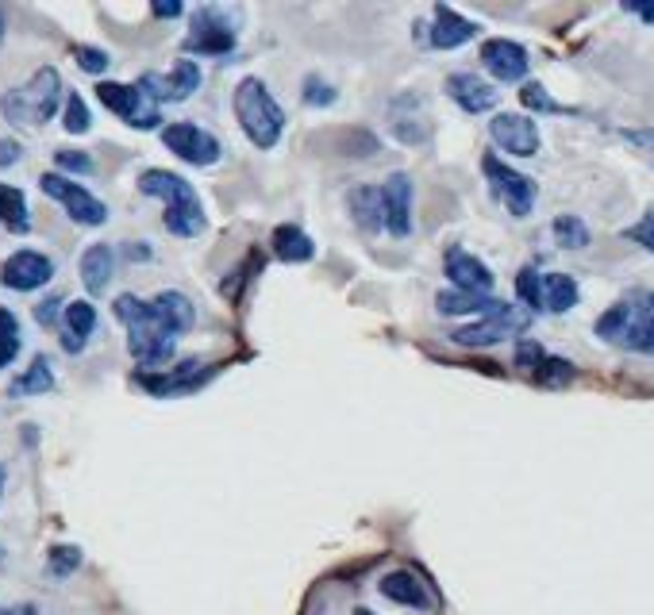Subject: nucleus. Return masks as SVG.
Instances as JSON below:
<instances>
[{"mask_svg":"<svg viewBox=\"0 0 654 615\" xmlns=\"http://www.w3.org/2000/svg\"><path fill=\"white\" fill-rule=\"evenodd\" d=\"M54 166L70 173H93V158L81 150H54Z\"/></svg>","mask_w":654,"mask_h":615,"instance_id":"ea45409f","label":"nucleus"},{"mask_svg":"<svg viewBox=\"0 0 654 615\" xmlns=\"http://www.w3.org/2000/svg\"><path fill=\"white\" fill-rule=\"evenodd\" d=\"M478 35V24L474 20H466V16H458L454 8H447V4H439L435 8V24H431L428 39L435 50H454L462 47V43H470Z\"/></svg>","mask_w":654,"mask_h":615,"instance_id":"aec40b11","label":"nucleus"},{"mask_svg":"<svg viewBox=\"0 0 654 615\" xmlns=\"http://www.w3.org/2000/svg\"><path fill=\"white\" fill-rule=\"evenodd\" d=\"M185 50L189 54H212V58H220V54H231L235 50V27L227 24H208V16H197V27H193V35L185 39Z\"/></svg>","mask_w":654,"mask_h":615,"instance_id":"412c9836","label":"nucleus"},{"mask_svg":"<svg viewBox=\"0 0 654 615\" xmlns=\"http://www.w3.org/2000/svg\"><path fill=\"white\" fill-rule=\"evenodd\" d=\"M304 104H312V108H327V104H335V89L327 85L324 77H304Z\"/></svg>","mask_w":654,"mask_h":615,"instance_id":"4c0bfd02","label":"nucleus"},{"mask_svg":"<svg viewBox=\"0 0 654 615\" xmlns=\"http://www.w3.org/2000/svg\"><path fill=\"white\" fill-rule=\"evenodd\" d=\"M58 100H62V77H58L54 66H43L27 85L4 93L0 112L16 127H43L58 112Z\"/></svg>","mask_w":654,"mask_h":615,"instance_id":"20e7f679","label":"nucleus"},{"mask_svg":"<svg viewBox=\"0 0 654 615\" xmlns=\"http://www.w3.org/2000/svg\"><path fill=\"white\" fill-rule=\"evenodd\" d=\"M54 277V262L39 250H16L4 266H0V285L16 289V293H35Z\"/></svg>","mask_w":654,"mask_h":615,"instance_id":"9d476101","label":"nucleus"},{"mask_svg":"<svg viewBox=\"0 0 654 615\" xmlns=\"http://www.w3.org/2000/svg\"><path fill=\"white\" fill-rule=\"evenodd\" d=\"M351 216L358 223V231H366V235H378L381 227H385V216H381V189L378 185H358L351 189Z\"/></svg>","mask_w":654,"mask_h":615,"instance_id":"a878e982","label":"nucleus"},{"mask_svg":"<svg viewBox=\"0 0 654 615\" xmlns=\"http://www.w3.org/2000/svg\"><path fill=\"white\" fill-rule=\"evenodd\" d=\"M139 193L143 197H158L166 200V231L177 235V239H193L204 231V208L201 197L193 193V185L185 177H177L170 170H143L139 173Z\"/></svg>","mask_w":654,"mask_h":615,"instance_id":"f257e3e1","label":"nucleus"},{"mask_svg":"<svg viewBox=\"0 0 654 615\" xmlns=\"http://www.w3.org/2000/svg\"><path fill=\"white\" fill-rule=\"evenodd\" d=\"M151 12L158 16V20H174V16H181V12H185V4H166V0H158Z\"/></svg>","mask_w":654,"mask_h":615,"instance_id":"a18cd8bd","label":"nucleus"},{"mask_svg":"<svg viewBox=\"0 0 654 615\" xmlns=\"http://www.w3.org/2000/svg\"><path fill=\"white\" fill-rule=\"evenodd\" d=\"M270 246H274V258H281V262H308V258L316 254V243L304 235L301 227H293V223L274 227Z\"/></svg>","mask_w":654,"mask_h":615,"instance_id":"bb28decb","label":"nucleus"},{"mask_svg":"<svg viewBox=\"0 0 654 615\" xmlns=\"http://www.w3.org/2000/svg\"><path fill=\"white\" fill-rule=\"evenodd\" d=\"M154 316L158 323L166 327V335L177 339V335H189L193 331V323H197V308H193V300L189 296L174 293V289H166V293H158L151 300Z\"/></svg>","mask_w":654,"mask_h":615,"instance_id":"6ab92c4d","label":"nucleus"},{"mask_svg":"<svg viewBox=\"0 0 654 615\" xmlns=\"http://www.w3.org/2000/svg\"><path fill=\"white\" fill-rule=\"evenodd\" d=\"M51 389H54L51 362L39 354V358H35V362H31V366H27L24 373L12 381V385H8V396H16V400H20V396H43V393H51Z\"/></svg>","mask_w":654,"mask_h":615,"instance_id":"c85d7f7f","label":"nucleus"},{"mask_svg":"<svg viewBox=\"0 0 654 615\" xmlns=\"http://www.w3.org/2000/svg\"><path fill=\"white\" fill-rule=\"evenodd\" d=\"M112 312L127 327V346H131L135 362H143V366H151V373H158V369L174 358V339L166 335V327L158 323V316H154V308L147 300L124 293L112 304Z\"/></svg>","mask_w":654,"mask_h":615,"instance_id":"f03ea898","label":"nucleus"},{"mask_svg":"<svg viewBox=\"0 0 654 615\" xmlns=\"http://www.w3.org/2000/svg\"><path fill=\"white\" fill-rule=\"evenodd\" d=\"M447 277H451V285L458 289V293H478V296H489V289H493V270L481 262V258H474V254H466V250H447Z\"/></svg>","mask_w":654,"mask_h":615,"instance_id":"f3484780","label":"nucleus"},{"mask_svg":"<svg viewBox=\"0 0 654 615\" xmlns=\"http://www.w3.org/2000/svg\"><path fill=\"white\" fill-rule=\"evenodd\" d=\"M0 39H4V12H0Z\"/></svg>","mask_w":654,"mask_h":615,"instance_id":"8fccbe9b","label":"nucleus"},{"mask_svg":"<svg viewBox=\"0 0 654 615\" xmlns=\"http://www.w3.org/2000/svg\"><path fill=\"white\" fill-rule=\"evenodd\" d=\"M0 558H4V554H0Z\"/></svg>","mask_w":654,"mask_h":615,"instance_id":"5fc2aeb1","label":"nucleus"},{"mask_svg":"<svg viewBox=\"0 0 654 615\" xmlns=\"http://www.w3.org/2000/svg\"><path fill=\"white\" fill-rule=\"evenodd\" d=\"M74 58H77V66H81L85 74H93V77L104 74V70H108V62H112L101 47H74Z\"/></svg>","mask_w":654,"mask_h":615,"instance_id":"58836bf2","label":"nucleus"},{"mask_svg":"<svg viewBox=\"0 0 654 615\" xmlns=\"http://www.w3.org/2000/svg\"><path fill=\"white\" fill-rule=\"evenodd\" d=\"M97 97H101V104L108 108V112H116V116H120L127 127H135V131H151V127L162 123V116H158V104H151V100L143 97V93H139V85L101 81V85H97Z\"/></svg>","mask_w":654,"mask_h":615,"instance_id":"0eeeda50","label":"nucleus"},{"mask_svg":"<svg viewBox=\"0 0 654 615\" xmlns=\"http://www.w3.org/2000/svg\"><path fill=\"white\" fill-rule=\"evenodd\" d=\"M0 481H4V469H0Z\"/></svg>","mask_w":654,"mask_h":615,"instance_id":"864d4df0","label":"nucleus"},{"mask_svg":"<svg viewBox=\"0 0 654 615\" xmlns=\"http://www.w3.org/2000/svg\"><path fill=\"white\" fill-rule=\"evenodd\" d=\"M354 615H374V612H370V608H358V612H354Z\"/></svg>","mask_w":654,"mask_h":615,"instance_id":"3c124183","label":"nucleus"},{"mask_svg":"<svg viewBox=\"0 0 654 615\" xmlns=\"http://www.w3.org/2000/svg\"><path fill=\"white\" fill-rule=\"evenodd\" d=\"M489 135L504 154H516V158H535L539 154V127L528 116H516V112H501L489 123Z\"/></svg>","mask_w":654,"mask_h":615,"instance_id":"ddd939ff","label":"nucleus"},{"mask_svg":"<svg viewBox=\"0 0 654 615\" xmlns=\"http://www.w3.org/2000/svg\"><path fill=\"white\" fill-rule=\"evenodd\" d=\"M20 154H24V147H20L16 139H0V166H12V162H20Z\"/></svg>","mask_w":654,"mask_h":615,"instance_id":"37998d69","label":"nucleus"},{"mask_svg":"<svg viewBox=\"0 0 654 615\" xmlns=\"http://www.w3.org/2000/svg\"><path fill=\"white\" fill-rule=\"evenodd\" d=\"M8 615H39L31 604H20V608H8Z\"/></svg>","mask_w":654,"mask_h":615,"instance_id":"09e8293b","label":"nucleus"},{"mask_svg":"<svg viewBox=\"0 0 654 615\" xmlns=\"http://www.w3.org/2000/svg\"><path fill=\"white\" fill-rule=\"evenodd\" d=\"M520 104L531 108V112H551V116H570V112H574V108L558 104L539 81H524V89H520Z\"/></svg>","mask_w":654,"mask_h":615,"instance_id":"7c9ffc66","label":"nucleus"},{"mask_svg":"<svg viewBox=\"0 0 654 615\" xmlns=\"http://www.w3.org/2000/svg\"><path fill=\"white\" fill-rule=\"evenodd\" d=\"M504 300L478 293H458V289H443L435 296V312L439 316H493Z\"/></svg>","mask_w":654,"mask_h":615,"instance_id":"5701e85b","label":"nucleus"},{"mask_svg":"<svg viewBox=\"0 0 654 615\" xmlns=\"http://www.w3.org/2000/svg\"><path fill=\"white\" fill-rule=\"evenodd\" d=\"M0 223L12 235H27L31 231V216H27V197L16 185H0Z\"/></svg>","mask_w":654,"mask_h":615,"instance_id":"c756f323","label":"nucleus"},{"mask_svg":"<svg viewBox=\"0 0 654 615\" xmlns=\"http://www.w3.org/2000/svg\"><path fill=\"white\" fill-rule=\"evenodd\" d=\"M578 304V281L570 273H543V312H570Z\"/></svg>","mask_w":654,"mask_h":615,"instance_id":"cd10ccee","label":"nucleus"},{"mask_svg":"<svg viewBox=\"0 0 654 615\" xmlns=\"http://www.w3.org/2000/svg\"><path fill=\"white\" fill-rule=\"evenodd\" d=\"M162 143H166V150H174L181 162H189V166H212L224 154L220 139L208 135L197 123H170V127H162Z\"/></svg>","mask_w":654,"mask_h":615,"instance_id":"1a4fd4ad","label":"nucleus"},{"mask_svg":"<svg viewBox=\"0 0 654 615\" xmlns=\"http://www.w3.org/2000/svg\"><path fill=\"white\" fill-rule=\"evenodd\" d=\"M20 354V323L8 308H0V369L12 366Z\"/></svg>","mask_w":654,"mask_h":615,"instance_id":"72a5a7b5","label":"nucleus"},{"mask_svg":"<svg viewBox=\"0 0 654 615\" xmlns=\"http://www.w3.org/2000/svg\"><path fill=\"white\" fill-rule=\"evenodd\" d=\"M447 97L470 116L497 108V89H489V81H481L478 74H451L447 77Z\"/></svg>","mask_w":654,"mask_h":615,"instance_id":"a211bd4d","label":"nucleus"},{"mask_svg":"<svg viewBox=\"0 0 654 615\" xmlns=\"http://www.w3.org/2000/svg\"><path fill=\"white\" fill-rule=\"evenodd\" d=\"M124 254L127 258H135V262H143V258H151V246H124Z\"/></svg>","mask_w":654,"mask_h":615,"instance_id":"49530a36","label":"nucleus"},{"mask_svg":"<svg viewBox=\"0 0 654 615\" xmlns=\"http://www.w3.org/2000/svg\"><path fill=\"white\" fill-rule=\"evenodd\" d=\"M0 615H8V608H0Z\"/></svg>","mask_w":654,"mask_h":615,"instance_id":"603ef678","label":"nucleus"},{"mask_svg":"<svg viewBox=\"0 0 654 615\" xmlns=\"http://www.w3.org/2000/svg\"><path fill=\"white\" fill-rule=\"evenodd\" d=\"M531 377H535L539 385H547V389H562V385H570V381L578 377V369L570 366L566 358H543Z\"/></svg>","mask_w":654,"mask_h":615,"instance_id":"473e14b6","label":"nucleus"},{"mask_svg":"<svg viewBox=\"0 0 654 615\" xmlns=\"http://www.w3.org/2000/svg\"><path fill=\"white\" fill-rule=\"evenodd\" d=\"M77 566H81V550L77 546H54L51 558H47V569H51V577H70V573H77Z\"/></svg>","mask_w":654,"mask_h":615,"instance_id":"c9c22d12","label":"nucleus"},{"mask_svg":"<svg viewBox=\"0 0 654 615\" xmlns=\"http://www.w3.org/2000/svg\"><path fill=\"white\" fill-rule=\"evenodd\" d=\"M628 239H631V243H639V246H643V250H651V254H654V208H651V212H647V216H643V220L635 223V227H631V231H628Z\"/></svg>","mask_w":654,"mask_h":615,"instance_id":"79ce46f5","label":"nucleus"},{"mask_svg":"<svg viewBox=\"0 0 654 615\" xmlns=\"http://www.w3.org/2000/svg\"><path fill=\"white\" fill-rule=\"evenodd\" d=\"M62 127H66L70 135H85V131L93 127V116H89L85 100L77 97V93H70V97H66V120H62Z\"/></svg>","mask_w":654,"mask_h":615,"instance_id":"e433bc0d","label":"nucleus"},{"mask_svg":"<svg viewBox=\"0 0 654 615\" xmlns=\"http://www.w3.org/2000/svg\"><path fill=\"white\" fill-rule=\"evenodd\" d=\"M628 12H635V16H643L647 24H654V4H628Z\"/></svg>","mask_w":654,"mask_h":615,"instance_id":"de8ad7c7","label":"nucleus"},{"mask_svg":"<svg viewBox=\"0 0 654 615\" xmlns=\"http://www.w3.org/2000/svg\"><path fill=\"white\" fill-rule=\"evenodd\" d=\"M554 239L566 250H581V246H589V227L578 216H558L554 220Z\"/></svg>","mask_w":654,"mask_h":615,"instance_id":"f704fd0d","label":"nucleus"},{"mask_svg":"<svg viewBox=\"0 0 654 615\" xmlns=\"http://www.w3.org/2000/svg\"><path fill=\"white\" fill-rule=\"evenodd\" d=\"M516 296L528 304V316L531 312H543V273L535 266H524L516 273Z\"/></svg>","mask_w":654,"mask_h":615,"instance_id":"2f4dec72","label":"nucleus"},{"mask_svg":"<svg viewBox=\"0 0 654 615\" xmlns=\"http://www.w3.org/2000/svg\"><path fill=\"white\" fill-rule=\"evenodd\" d=\"M39 189L47 193L51 200H58L62 208H66V216L74 223H85V227H101L108 220V208H104V200H97L89 189H81L77 181L70 177H62V173H43L39 177Z\"/></svg>","mask_w":654,"mask_h":615,"instance_id":"423d86ee","label":"nucleus"},{"mask_svg":"<svg viewBox=\"0 0 654 615\" xmlns=\"http://www.w3.org/2000/svg\"><path fill=\"white\" fill-rule=\"evenodd\" d=\"M235 116L258 150H274L285 131V112L258 77H243L235 89Z\"/></svg>","mask_w":654,"mask_h":615,"instance_id":"7ed1b4c3","label":"nucleus"},{"mask_svg":"<svg viewBox=\"0 0 654 615\" xmlns=\"http://www.w3.org/2000/svg\"><path fill=\"white\" fill-rule=\"evenodd\" d=\"M378 589H381V596L393 600V604H404V608H428V589H424L408 569L385 573L378 581Z\"/></svg>","mask_w":654,"mask_h":615,"instance_id":"b1692460","label":"nucleus"},{"mask_svg":"<svg viewBox=\"0 0 654 615\" xmlns=\"http://www.w3.org/2000/svg\"><path fill=\"white\" fill-rule=\"evenodd\" d=\"M481 170H485V177H489L493 197L501 200L516 220L531 216V208H535V181H531V177L508 170L497 154H485V158H481Z\"/></svg>","mask_w":654,"mask_h":615,"instance_id":"39448f33","label":"nucleus"},{"mask_svg":"<svg viewBox=\"0 0 654 615\" xmlns=\"http://www.w3.org/2000/svg\"><path fill=\"white\" fill-rule=\"evenodd\" d=\"M543 358H547V354H543V346H539V343H531V339H524V343L516 346V366H520V369H528V373H535Z\"/></svg>","mask_w":654,"mask_h":615,"instance_id":"a19ab883","label":"nucleus"},{"mask_svg":"<svg viewBox=\"0 0 654 615\" xmlns=\"http://www.w3.org/2000/svg\"><path fill=\"white\" fill-rule=\"evenodd\" d=\"M58 304H62V296H47V300L35 308V320H39V323H54V316H58Z\"/></svg>","mask_w":654,"mask_h":615,"instance_id":"c03bdc74","label":"nucleus"},{"mask_svg":"<svg viewBox=\"0 0 654 615\" xmlns=\"http://www.w3.org/2000/svg\"><path fill=\"white\" fill-rule=\"evenodd\" d=\"M381 216H385V231L393 239H408L412 235V181L408 173H389L381 185Z\"/></svg>","mask_w":654,"mask_h":615,"instance_id":"9b49d317","label":"nucleus"},{"mask_svg":"<svg viewBox=\"0 0 654 615\" xmlns=\"http://www.w3.org/2000/svg\"><path fill=\"white\" fill-rule=\"evenodd\" d=\"M624 300L631 308V320L616 346L635 350V354H654V293H631Z\"/></svg>","mask_w":654,"mask_h":615,"instance_id":"2eb2a0df","label":"nucleus"},{"mask_svg":"<svg viewBox=\"0 0 654 615\" xmlns=\"http://www.w3.org/2000/svg\"><path fill=\"white\" fill-rule=\"evenodd\" d=\"M112 273H116V254L108 243H93L81 254V281H85L89 296H101L112 281Z\"/></svg>","mask_w":654,"mask_h":615,"instance_id":"4be33fe9","label":"nucleus"},{"mask_svg":"<svg viewBox=\"0 0 654 615\" xmlns=\"http://www.w3.org/2000/svg\"><path fill=\"white\" fill-rule=\"evenodd\" d=\"M528 323H531L528 312H520V308H512V304H501L493 316L470 323V327H458L451 339L458 346H497V343H504L508 335L528 331Z\"/></svg>","mask_w":654,"mask_h":615,"instance_id":"6e6552de","label":"nucleus"},{"mask_svg":"<svg viewBox=\"0 0 654 615\" xmlns=\"http://www.w3.org/2000/svg\"><path fill=\"white\" fill-rule=\"evenodd\" d=\"M204 377H208L204 362L189 358V362H181V369H174V373H147V369H139V373H135V385L147 389L151 396H177V393L201 389Z\"/></svg>","mask_w":654,"mask_h":615,"instance_id":"4468645a","label":"nucleus"},{"mask_svg":"<svg viewBox=\"0 0 654 615\" xmlns=\"http://www.w3.org/2000/svg\"><path fill=\"white\" fill-rule=\"evenodd\" d=\"M481 62H485V70L497 81H524L531 66L528 50L520 43H512V39H489L481 47Z\"/></svg>","mask_w":654,"mask_h":615,"instance_id":"dca6fc26","label":"nucleus"},{"mask_svg":"<svg viewBox=\"0 0 654 615\" xmlns=\"http://www.w3.org/2000/svg\"><path fill=\"white\" fill-rule=\"evenodd\" d=\"M201 89V70H197V62H189V58H181L170 77L162 74H143L139 77V93L151 100H189L193 93Z\"/></svg>","mask_w":654,"mask_h":615,"instance_id":"f8f14e48","label":"nucleus"},{"mask_svg":"<svg viewBox=\"0 0 654 615\" xmlns=\"http://www.w3.org/2000/svg\"><path fill=\"white\" fill-rule=\"evenodd\" d=\"M93 331H97V308H93L89 300L66 304V335H62V346H66L70 354H81Z\"/></svg>","mask_w":654,"mask_h":615,"instance_id":"393cba45","label":"nucleus"}]
</instances>
